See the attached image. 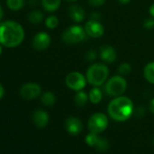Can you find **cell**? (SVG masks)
Here are the masks:
<instances>
[{
  "mask_svg": "<svg viewBox=\"0 0 154 154\" xmlns=\"http://www.w3.org/2000/svg\"><path fill=\"white\" fill-rule=\"evenodd\" d=\"M25 38L23 26L12 20L0 23V45L8 48H14L22 44Z\"/></svg>",
  "mask_w": 154,
  "mask_h": 154,
  "instance_id": "obj_1",
  "label": "cell"
},
{
  "mask_svg": "<svg viewBox=\"0 0 154 154\" xmlns=\"http://www.w3.org/2000/svg\"><path fill=\"white\" fill-rule=\"evenodd\" d=\"M108 113L110 117L116 122H125L131 118L133 113V103L126 96L114 97L108 105Z\"/></svg>",
  "mask_w": 154,
  "mask_h": 154,
  "instance_id": "obj_2",
  "label": "cell"
},
{
  "mask_svg": "<svg viewBox=\"0 0 154 154\" xmlns=\"http://www.w3.org/2000/svg\"><path fill=\"white\" fill-rule=\"evenodd\" d=\"M109 76V68L101 63H96L91 65L86 72L87 82L93 86H101L103 85Z\"/></svg>",
  "mask_w": 154,
  "mask_h": 154,
  "instance_id": "obj_3",
  "label": "cell"
},
{
  "mask_svg": "<svg viewBox=\"0 0 154 154\" xmlns=\"http://www.w3.org/2000/svg\"><path fill=\"white\" fill-rule=\"evenodd\" d=\"M127 88V82L122 75H115L110 78L105 85V93L112 97H118L124 94Z\"/></svg>",
  "mask_w": 154,
  "mask_h": 154,
  "instance_id": "obj_4",
  "label": "cell"
},
{
  "mask_svg": "<svg viewBox=\"0 0 154 154\" xmlns=\"http://www.w3.org/2000/svg\"><path fill=\"white\" fill-rule=\"evenodd\" d=\"M86 32L85 28L80 26H69L62 35V39L63 43L67 45H75L83 42L86 37Z\"/></svg>",
  "mask_w": 154,
  "mask_h": 154,
  "instance_id": "obj_5",
  "label": "cell"
},
{
  "mask_svg": "<svg viewBox=\"0 0 154 154\" xmlns=\"http://www.w3.org/2000/svg\"><path fill=\"white\" fill-rule=\"evenodd\" d=\"M108 124V117L102 112H96L90 117L88 121V129L90 132L100 134L107 129Z\"/></svg>",
  "mask_w": 154,
  "mask_h": 154,
  "instance_id": "obj_6",
  "label": "cell"
},
{
  "mask_svg": "<svg viewBox=\"0 0 154 154\" xmlns=\"http://www.w3.org/2000/svg\"><path fill=\"white\" fill-rule=\"evenodd\" d=\"M87 79L79 72H71L65 77V85L72 91L78 92L86 85Z\"/></svg>",
  "mask_w": 154,
  "mask_h": 154,
  "instance_id": "obj_7",
  "label": "cell"
},
{
  "mask_svg": "<svg viewBox=\"0 0 154 154\" xmlns=\"http://www.w3.org/2000/svg\"><path fill=\"white\" fill-rule=\"evenodd\" d=\"M41 86L35 83H28L20 88V95L26 100H34L41 94Z\"/></svg>",
  "mask_w": 154,
  "mask_h": 154,
  "instance_id": "obj_8",
  "label": "cell"
},
{
  "mask_svg": "<svg viewBox=\"0 0 154 154\" xmlns=\"http://www.w3.org/2000/svg\"><path fill=\"white\" fill-rule=\"evenodd\" d=\"M85 30L87 35L93 38H99L104 33V27L99 22V20H93V19H90L85 24Z\"/></svg>",
  "mask_w": 154,
  "mask_h": 154,
  "instance_id": "obj_9",
  "label": "cell"
},
{
  "mask_svg": "<svg viewBox=\"0 0 154 154\" xmlns=\"http://www.w3.org/2000/svg\"><path fill=\"white\" fill-rule=\"evenodd\" d=\"M51 43V38L50 35L47 33L45 32H40L36 34L32 41V45L33 47L37 50V51H43L48 48Z\"/></svg>",
  "mask_w": 154,
  "mask_h": 154,
  "instance_id": "obj_10",
  "label": "cell"
},
{
  "mask_svg": "<svg viewBox=\"0 0 154 154\" xmlns=\"http://www.w3.org/2000/svg\"><path fill=\"white\" fill-rule=\"evenodd\" d=\"M65 129L71 135H78L83 131V123L81 120L77 117H68L64 123Z\"/></svg>",
  "mask_w": 154,
  "mask_h": 154,
  "instance_id": "obj_11",
  "label": "cell"
},
{
  "mask_svg": "<svg viewBox=\"0 0 154 154\" xmlns=\"http://www.w3.org/2000/svg\"><path fill=\"white\" fill-rule=\"evenodd\" d=\"M100 57L103 62L112 63L117 59V53L112 46L104 45L100 48Z\"/></svg>",
  "mask_w": 154,
  "mask_h": 154,
  "instance_id": "obj_12",
  "label": "cell"
},
{
  "mask_svg": "<svg viewBox=\"0 0 154 154\" xmlns=\"http://www.w3.org/2000/svg\"><path fill=\"white\" fill-rule=\"evenodd\" d=\"M68 15L70 18L75 23L84 21L86 16L85 10L79 5H72L68 9Z\"/></svg>",
  "mask_w": 154,
  "mask_h": 154,
  "instance_id": "obj_13",
  "label": "cell"
},
{
  "mask_svg": "<svg viewBox=\"0 0 154 154\" xmlns=\"http://www.w3.org/2000/svg\"><path fill=\"white\" fill-rule=\"evenodd\" d=\"M32 118H33V122H34L35 125L41 129L46 127V125L49 122L48 113L42 109H38V110L35 111Z\"/></svg>",
  "mask_w": 154,
  "mask_h": 154,
  "instance_id": "obj_14",
  "label": "cell"
},
{
  "mask_svg": "<svg viewBox=\"0 0 154 154\" xmlns=\"http://www.w3.org/2000/svg\"><path fill=\"white\" fill-rule=\"evenodd\" d=\"M143 75L147 82L154 85V62H150L145 65L143 70Z\"/></svg>",
  "mask_w": 154,
  "mask_h": 154,
  "instance_id": "obj_15",
  "label": "cell"
},
{
  "mask_svg": "<svg viewBox=\"0 0 154 154\" xmlns=\"http://www.w3.org/2000/svg\"><path fill=\"white\" fill-rule=\"evenodd\" d=\"M89 100V95L84 91H78L74 96V103L78 107H84L87 104Z\"/></svg>",
  "mask_w": 154,
  "mask_h": 154,
  "instance_id": "obj_16",
  "label": "cell"
},
{
  "mask_svg": "<svg viewBox=\"0 0 154 154\" xmlns=\"http://www.w3.org/2000/svg\"><path fill=\"white\" fill-rule=\"evenodd\" d=\"M42 5L45 10L48 12H54L59 8L61 0H42Z\"/></svg>",
  "mask_w": 154,
  "mask_h": 154,
  "instance_id": "obj_17",
  "label": "cell"
},
{
  "mask_svg": "<svg viewBox=\"0 0 154 154\" xmlns=\"http://www.w3.org/2000/svg\"><path fill=\"white\" fill-rule=\"evenodd\" d=\"M89 101L94 104H98L103 99V93L101 89L94 86L89 93Z\"/></svg>",
  "mask_w": 154,
  "mask_h": 154,
  "instance_id": "obj_18",
  "label": "cell"
},
{
  "mask_svg": "<svg viewBox=\"0 0 154 154\" xmlns=\"http://www.w3.org/2000/svg\"><path fill=\"white\" fill-rule=\"evenodd\" d=\"M55 96L51 92H45L41 96V102L45 106H52L55 103Z\"/></svg>",
  "mask_w": 154,
  "mask_h": 154,
  "instance_id": "obj_19",
  "label": "cell"
},
{
  "mask_svg": "<svg viewBox=\"0 0 154 154\" xmlns=\"http://www.w3.org/2000/svg\"><path fill=\"white\" fill-rule=\"evenodd\" d=\"M43 19H44V15L41 11H38V10L31 11L28 15L29 22L34 25H37V24L41 23L43 21Z\"/></svg>",
  "mask_w": 154,
  "mask_h": 154,
  "instance_id": "obj_20",
  "label": "cell"
},
{
  "mask_svg": "<svg viewBox=\"0 0 154 154\" xmlns=\"http://www.w3.org/2000/svg\"><path fill=\"white\" fill-rule=\"evenodd\" d=\"M7 5L9 9L18 11L25 6V0H7Z\"/></svg>",
  "mask_w": 154,
  "mask_h": 154,
  "instance_id": "obj_21",
  "label": "cell"
},
{
  "mask_svg": "<svg viewBox=\"0 0 154 154\" xmlns=\"http://www.w3.org/2000/svg\"><path fill=\"white\" fill-rule=\"evenodd\" d=\"M99 136L98 134L96 133H94V132H90L89 134H87L85 136V142L87 145L89 146H92V147H95L96 144H97V141L99 140Z\"/></svg>",
  "mask_w": 154,
  "mask_h": 154,
  "instance_id": "obj_22",
  "label": "cell"
},
{
  "mask_svg": "<svg viewBox=\"0 0 154 154\" xmlns=\"http://www.w3.org/2000/svg\"><path fill=\"white\" fill-rule=\"evenodd\" d=\"M95 147L98 149L99 151L104 152V151H106L109 149L110 143H109V141H108L107 139H105V138H99V140H98L97 144H96Z\"/></svg>",
  "mask_w": 154,
  "mask_h": 154,
  "instance_id": "obj_23",
  "label": "cell"
},
{
  "mask_svg": "<svg viewBox=\"0 0 154 154\" xmlns=\"http://www.w3.org/2000/svg\"><path fill=\"white\" fill-rule=\"evenodd\" d=\"M59 20L55 16H50L45 19V26L49 29H54L58 26Z\"/></svg>",
  "mask_w": 154,
  "mask_h": 154,
  "instance_id": "obj_24",
  "label": "cell"
},
{
  "mask_svg": "<svg viewBox=\"0 0 154 154\" xmlns=\"http://www.w3.org/2000/svg\"><path fill=\"white\" fill-rule=\"evenodd\" d=\"M131 66L128 63H123L120 64V66L118 67V72L122 76L129 75L131 73Z\"/></svg>",
  "mask_w": 154,
  "mask_h": 154,
  "instance_id": "obj_25",
  "label": "cell"
},
{
  "mask_svg": "<svg viewBox=\"0 0 154 154\" xmlns=\"http://www.w3.org/2000/svg\"><path fill=\"white\" fill-rule=\"evenodd\" d=\"M143 26H144V28L149 29V30L154 28V19H152V18L146 19L143 23Z\"/></svg>",
  "mask_w": 154,
  "mask_h": 154,
  "instance_id": "obj_26",
  "label": "cell"
},
{
  "mask_svg": "<svg viewBox=\"0 0 154 154\" xmlns=\"http://www.w3.org/2000/svg\"><path fill=\"white\" fill-rule=\"evenodd\" d=\"M106 2V0H88V3L92 7H101Z\"/></svg>",
  "mask_w": 154,
  "mask_h": 154,
  "instance_id": "obj_27",
  "label": "cell"
},
{
  "mask_svg": "<svg viewBox=\"0 0 154 154\" xmlns=\"http://www.w3.org/2000/svg\"><path fill=\"white\" fill-rule=\"evenodd\" d=\"M96 53L94 51V50H90V51H88L86 54H85V59L87 60V61H89V62H92V61H94L95 58H96Z\"/></svg>",
  "mask_w": 154,
  "mask_h": 154,
  "instance_id": "obj_28",
  "label": "cell"
},
{
  "mask_svg": "<svg viewBox=\"0 0 154 154\" xmlns=\"http://www.w3.org/2000/svg\"><path fill=\"white\" fill-rule=\"evenodd\" d=\"M5 95V89L3 87V85L0 84V100H1Z\"/></svg>",
  "mask_w": 154,
  "mask_h": 154,
  "instance_id": "obj_29",
  "label": "cell"
},
{
  "mask_svg": "<svg viewBox=\"0 0 154 154\" xmlns=\"http://www.w3.org/2000/svg\"><path fill=\"white\" fill-rule=\"evenodd\" d=\"M91 19H93V20H99L100 19V15L98 13H93L91 15Z\"/></svg>",
  "mask_w": 154,
  "mask_h": 154,
  "instance_id": "obj_30",
  "label": "cell"
},
{
  "mask_svg": "<svg viewBox=\"0 0 154 154\" xmlns=\"http://www.w3.org/2000/svg\"><path fill=\"white\" fill-rule=\"evenodd\" d=\"M149 111L154 114V98L149 103Z\"/></svg>",
  "mask_w": 154,
  "mask_h": 154,
  "instance_id": "obj_31",
  "label": "cell"
},
{
  "mask_svg": "<svg viewBox=\"0 0 154 154\" xmlns=\"http://www.w3.org/2000/svg\"><path fill=\"white\" fill-rule=\"evenodd\" d=\"M149 15L152 17H154V4H152L150 7H149Z\"/></svg>",
  "mask_w": 154,
  "mask_h": 154,
  "instance_id": "obj_32",
  "label": "cell"
},
{
  "mask_svg": "<svg viewBox=\"0 0 154 154\" xmlns=\"http://www.w3.org/2000/svg\"><path fill=\"white\" fill-rule=\"evenodd\" d=\"M130 1H131V0H118V2L121 3V4H122V5H126V4H128Z\"/></svg>",
  "mask_w": 154,
  "mask_h": 154,
  "instance_id": "obj_33",
  "label": "cell"
},
{
  "mask_svg": "<svg viewBox=\"0 0 154 154\" xmlns=\"http://www.w3.org/2000/svg\"><path fill=\"white\" fill-rule=\"evenodd\" d=\"M3 16H4L3 8H2L1 5H0V21H1V20H2V18H3Z\"/></svg>",
  "mask_w": 154,
  "mask_h": 154,
  "instance_id": "obj_34",
  "label": "cell"
},
{
  "mask_svg": "<svg viewBox=\"0 0 154 154\" xmlns=\"http://www.w3.org/2000/svg\"><path fill=\"white\" fill-rule=\"evenodd\" d=\"M68 2H74V1H77V0H66Z\"/></svg>",
  "mask_w": 154,
  "mask_h": 154,
  "instance_id": "obj_35",
  "label": "cell"
},
{
  "mask_svg": "<svg viewBox=\"0 0 154 154\" xmlns=\"http://www.w3.org/2000/svg\"><path fill=\"white\" fill-rule=\"evenodd\" d=\"M2 53V47H1V45H0V54Z\"/></svg>",
  "mask_w": 154,
  "mask_h": 154,
  "instance_id": "obj_36",
  "label": "cell"
},
{
  "mask_svg": "<svg viewBox=\"0 0 154 154\" xmlns=\"http://www.w3.org/2000/svg\"><path fill=\"white\" fill-rule=\"evenodd\" d=\"M152 141H153V144H154V139H153V140H152Z\"/></svg>",
  "mask_w": 154,
  "mask_h": 154,
  "instance_id": "obj_37",
  "label": "cell"
}]
</instances>
